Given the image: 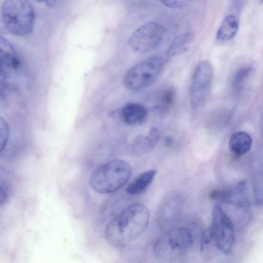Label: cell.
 Segmentation results:
<instances>
[{
  "mask_svg": "<svg viewBox=\"0 0 263 263\" xmlns=\"http://www.w3.org/2000/svg\"><path fill=\"white\" fill-rule=\"evenodd\" d=\"M149 211L136 203L128 205L111 219L105 229L107 241L112 246L122 247L137 239L146 229Z\"/></svg>",
  "mask_w": 263,
  "mask_h": 263,
  "instance_id": "6da1fadb",
  "label": "cell"
},
{
  "mask_svg": "<svg viewBox=\"0 0 263 263\" xmlns=\"http://www.w3.org/2000/svg\"><path fill=\"white\" fill-rule=\"evenodd\" d=\"M132 169L128 163L121 159L109 161L97 168L90 178L91 188L100 194L114 193L128 180Z\"/></svg>",
  "mask_w": 263,
  "mask_h": 263,
  "instance_id": "7a4b0ae2",
  "label": "cell"
},
{
  "mask_svg": "<svg viewBox=\"0 0 263 263\" xmlns=\"http://www.w3.org/2000/svg\"><path fill=\"white\" fill-rule=\"evenodd\" d=\"M2 17L7 29L17 36L31 33L34 22V11L28 0H5L1 8Z\"/></svg>",
  "mask_w": 263,
  "mask_h": 263,
  "instance_id": "3957f363",
  "label": "cell"
},
{
  "mask_svg": "<svg viewBox=\"0 0 263 263\" xmlns=\"http://www.w3.org/2000/svg\"><path fill=\"white\" fill-rule=\"evenodd\" d=\"M193 243L192 235L186 228L175 227L160 235L153 246L156 258L173 261L184 255Z\"/></svg>",
  "mask_w": 263,
  "mask_h": 263,
  "instance_id": "277c9868",
  "label": "cell"
},
{
  "mask_svg": "<svg viewBox=\"0 0 263 263\" xmlns=\"http://www.w3.org/2000/svg\"><path fill=\"white\" fill-rule=\"evenodd\" d=\"M164 59L159 56L149 57L129 69L125 75V87L133 91H139L153 85L159 78L164 67Z\"/></svg>",
  "mask_w": 263,
  "mask_h": 263,
  "instance_id": "5b68a950",
  "label": "cell"
},
{
  "mask_svg": "<svg viewBox=\"0 0 263 263\" xmlns=\"http://www.w3.org/2000/svg\"><path fill=\"white\" fill-rule=\"evenodd\" d=\"M213 78V69L206 60L200 62L196 67L191 80L190 97L194 109L203 107L210 98Z\"/></svg>",
  "mask_w": 263,
  "mask_h": 263,
  "instance_id": "8992f818",
  "label": "cell"
},
{
  "mask_svg": "<svg viewBox=\"0 0 263 263\" xmlns=\"http://www.w3.org/2000/svg\"><path fill=\"white\" fill-rule=\"evenodd\" d=\"M164 28L156 22H148L135 30L128 40L131 48L138 53H145L156 48L163 40Z\"/></svg>",
  "mask_w": 263,
  "mask_h": 263,
  "instance_id": "52a82bcc",
  "label": "cell"
},
{
  "mask_svg": "<svg viewBox=\"0 0 263 263\" xmlns=\"http://www.w3.org/2000/svg\"><path fill=\"white\" fill-rule=\"evenodd\" d=\"M217 248L222 252L229 254L234 242V230L232 222L222 209L215 205L212 210V224L210 226Z\"/></svg>",
  "mask_w": 263,
  "mask_h": 263,
  "instance_id": "ba28073f",
  "label": "cell"
},
{
  "mask_svg": "<svg viewBox=\"0 0 263 263\" xmlns=\"http://www.w3.org/2000/svg\"><path fill=\"white\" fill-rule=\"evenodd\" d=\"M21 61L12 44L0 36V75L6 80L15 75L21 68Z\"/></svg>",
  "mask_w": 263,
  "mask_h": 263,
  "instance_id": "9c48e42d",
  "label": "cell"
},
{
  "mask_svg": "<svg viewBox=\"0 0 263 263\" xmlns=\"http://www.w3.org/2000/svg\"><path fill=\"white\" fill-rule=\"evenodd\" d=\"M220 201L238 208L248 206L250 201L246 181H240L228 190L220 191Z\"/></svg>",
  "mask_w": 263,
  "mask_h": 263,
  "instance_id": "30bf717a",
  "label": "cell"
},
{
  "mask_svg": "<svg viewBox=\"0 0 263 263\" xmlns=\"http://www.w3.org/2000/svg\"><path fill=\"white\" fill-rule=\"evenodd\" d=\"M156 128H153L147 135L137 137L128 147L129 153L134 156H141L152 151L159 138Z\"/></svg>",
  "mask_w": 263,
  "mask_h": 263,
  "instance_id": "8fae6325",
  "label": "cell"
},
{
  "mask_svg": "<svg viewBox=\"0 0 263 263\" xmlns=\"http://www.w3.org/2000/svg\"><path fill=\"white\" fill-rule=\"evenodd\" d=\"M120 117L127 125H135L144 123L148 117V110L145 106L138 103H128L120 111Z\"/></svg>",
  "mask_w": 263,
  "mask_h": 263,
  "instance_id": "7c38bea8",
  "label": "cell"
},
{
  "mask_svg": "<svg viewBox=\"0 0 263 263\" xmlns=\"http://www.w3.org/2000/svg\"><path fill=\"white\" fill-rule=\"evenodd\" d=\"M252 144V137L248 133L243 131H237L231 136L229 147L232 153L241 156L250 151Z\"/></svg>",
  "mask_w": 263,
  "mask_h": 263,
  "instance_id": "4fadbf2b",
  "label": "cell"
},
{
  "mask_svg": "<svg viewBox=\"0 0 263 263\" xmlns=\"http://www.w3.org/2000/svg\"><path fill=\"white\" fill-rule=\"evenodd\" d=\"M156 171L150 170L135 177L126 186V192L130 195H137L143 192L153 181Z\"/></svg>",
  "mask_w": 263,
  "mask_h": 263,
  "instance_id": "5bb4252c",
  "label": "cell"
},
{
  "mask_svg": "<svg viewBox=\"0 0 263 263\" xmlns=\"http://www.w3.org/2000/svg\"><path fill=\"white\" fill-rule=\"evenodd\" d=\"M239 28L237 18L232 14L227 15L222 20L216 33V38L220 41H228L233 39Z\"/></svg>",
  "mask_w": 263,
  "mask_h": 263,
  "instance_id": "9a60e30c",
  "label": "cell"
},
{
  "mask_svg": "<svg viewBox=\"0 0 263 263\" xmlns=\"http://www.w3.org/2000/svg\"><path fill=\"white\" fill-rule=\"evenodd\" d=\"M193 37L194 34L192 32L183 33L176 36L168 47V55L174 57L185 51Z\"/></svg>",
  "mask_w": 263,
  "mask_h": 263,
  "instance_id": "2e32d148",
  "label": "cell"
},
{
  "mask_svg": "<svg viewBox=\"0 0 263 263\" xmlns=\"http://www.w3.org/2000/svg\"><path fill=\"white\" fill-rule=\"evenodd\" d=\"M252 71L253 68L251 66H243L236 71L232 81V87L234 92H238L242 89Z\"/></svg>",
  "mask_w": 263,
  "mask_h": 263,
  "instance_id": "e0dca14e",
  "label": "cell"
},
{
  "mask_svg": "<svg viewBox=\"0 0 263 263\" xmlns=\"http://www.w3.org/2000/svg\"><path fill=\"white\" fill-rule=\"evenodd\" d=\"M9 136V125L5 119L0 116V154L7 144Z\"/></svg>",
  "mask_w": 263,
  "mask_h": 263,
  "instance_id": "ac0fdd59",
  "label": "cell"
},
{
  "mask_svg": "<svg viewBox=\"0 0 263 263\" xmlns=\"http://www.w3.org/2000/svg\"><path fill=\"white\" fill-rule=\"evenodd\" d=\"M213 240V234L211 227L205 229L202 233L200 240V251H203L205 247Z\"/></svg>",
  "mask_w": 263,
  "mask_h": 263,
  "instance_id": "d6986e66",
  "label": "cell"
},
{
  "mask_svg": "<svg viewBox=\"0 0 263 263\" xmlns=\"http://www.w3.org/2000/svg\"><path fill=\"white\" fill-rule=\"evenodd\" d=\"M167 7L172 9L182 8L188 4L191 0H160Z\"/></svg>",
  "mask_w": 263,
  "mask_h": 263,
  "instance_id": "ffe728a7",
  "label": "cell"
},
{
  "mask_svg": "<svg viewBox=\"0 0 263 263\" xmlns=\"http://www.w3.org/2000/svg\"><path fill=\"white\" fill-rule=\"evenodd\" d=\"M7 194L6 191L0 184V206L5 204L7 201Z\"/></svg>",
  "mask_w": 263,
  "mask_h": 263,
  "instance_id": "44dd1931",
  "label": "cell"
},
{
  "mask_svg": "<svg viewBox=\"0 0 263 263\" xmlns=\"http://www.w3.org/2000/svg\"><path fill=\"white\" fill-rule=\"evenodd\" d=\"M172 139L171 138H170V137H168L166 138V141H165L166 144H167V145H169L172 143Z\"/></svg>",
  "mask_w": 263,
  "mask_h": 263,
  "instance_id": "7402d4cb",
  "label": "cell"
},
{
  "mask_svg": "<svg viewBox=\"0 0 263 263\" xmlns=\"http://www.w3.org/2000/svg\"><path fill=\"white\" fill-rule=\"evenodd\" d=\"M35 2H46V1H47L48 0H33Z\"/></svg>",
  "mask_w": 263,
  "mask_h": 263,
  "instance_id": "603a6c76",
  "label": "cell"
},
{
  "mask_svg": "<svg viewBox=\"0 0 263 263\" xmlns=\"http://www.w3.org/2000/svg\"><path fill=\"white\" fill-rule=\"evenodd\" d=\"M0 95H1V93H0Z\"/></svg>",
  "mask_w": 263,
  "mask_h": 263,
  "instance_id": "cb8c5ba5",
  "label": "cell"
}]
</instances>
